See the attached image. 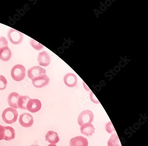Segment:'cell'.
Here are the masks:
<instances>
[{"instance_id":"1","label":"cell","mask_w":148,"mask_h":146,"mask_svg":"<svg viewBox=\"0 0 148 146\" xmlns=\"http://www.w3.org/2000/svg\"><path fill=\"white\" fill-rule=\"evenodd\" d=\"M18 114L17 111L12 108H8L3 111L2 118L5 123L12 124L17 120Z\"/></svg>"},{"instance_id":"2","label":"cell","mask_w":148,"mask_h":146,"mask_svg":"<svg viewBox=\"0 0 148 146\" xmlns=\"http://www.w3.org/2000/svg\"><path fill=\"white\" fill-rule=\"evenodd\" d=\"M11 75L13 79L16 81H21L25 76V68L21 65H16L12 69Z\"/></svg>"},{"instance_id":"3","label":"cell","mask_w":148,"mask_h":146,"mask_svg":"<svg viewBox=\"0 0 148 146\" xmlns=\"http://www.w3.org/2000/svg\"><path fill=\"white\" fill-rule=\"evenodd\" d=\"M94 119V115L91 111H83L79 115L78 117V123L80 126L85 123H91Z\"/></svg>"},{"instance_id":"4","label":"cell","mask_w":148,"mask_h":146,"mask_svg":"<svg viewBox=\"0 0 148 146\" xmlns=\"http://www.w3.org/2000/svg\"><path fill=\"white\" fill-rule=\"evenodd\" d=\"M8 37L12 43L16 45L21 43L24 39V36L22 33L13 29L9 30Z\"/></svg>"},{"instance_id":"5","label":"cell","mask_w":148,"mask_h":146,"mask_svg":"<svg viewBox=\"0 0 148 146\" xmlns=\"http://www.w3.org/2000/svg\"><path fill=\"white\" fill-rule=\"evenodd\" d=\"M19 122L20 124L24 128H29L34 124L33 116L28 113H24L20 116Z\"/></svg>"},{"instance_id":"6","label":"cell","mask_w":148,"mask_h":146,"mask_svg":"<svg viewBox=\"0 0 148 146\" xmlns=\"http://www.w3.org/2000/svg\"><path fill=\"white\" fill-rule=\"evenodd\" d=\"M50 79L46 74L41 75L37 78L32 80V83L35 87L37 88H42L47 85L49 83Z\"/></svg>"},{"instance_id":"7","label":"cell","mask_w":148,"mask_h":146,"mask_svg":"<svg viewBox=\"0 0 148 146\" xmlns=\"http://www.w3.org/2000/svg\"><path fill=\"white\" fill-rule=\"evenodd\" d=\"M45 74V69L40 66L33 67L28 71V76L32 80Z\"/></svg>"},{"instance_id":"8","label":"cell","mask_w":148,"mask_h":146,"mask_svg":"<svg viewBox=\"0 0 148 146\" xmlns=\"http://www.w3.org/2000/svg\"><path fill=\"white\" fill-rule=\"evenodd\" d=\"M41 108V102L38 99H30L28 101L26 109L31 113H36L40 110Z\"/></svg>"},{"instance_id":"9","label":"cell","mask_w":148,"mask_h":146,"mask_svg":"<svg viewBox=\"0 0 148 146\" xmlns=\"http://www.w3.org/2000/svg\"><path fill=\"white\" fill-rule=\"evenodd\" d=\"M50 56L46 51H43L39 53L38 61L39 65L43 67H47L50 63Z\"/></svg>"},{"instance_id":"10","label":"cell","mask_w":148,"mask_h":146,"mask_svg":"<svg viewBox=\"0 0 148 146\" xmlns=\"http://www.w3.org/2000/svg\"><path fill=\"white\" fill-rule=\"evenodd\" d=\"M88 139L82 136L73 138L69 142V146H88Z\"/></svg>"},{"instance_id":"11","label":"cell","mask_w":148,"mask_h":146,"mask_svg":"<svg viewBox=\"0 0 148 146\" xmlns=\"http://www.w3.org/2000/svg\"><path fill=\"white\" fill-rule=\"evenodd\" d=\"M64 81L66 85L69 87H73L76 86L77 83V79L75 74L69 73L66 74L64 78Z\"/></svg>"},{"instance_id":"12","label":"cell","mask_w":148,"mask_h":146,"mask_svg":"<svg viewBox=\"0 0 148 146\" xmlns=\"http://www.w3.org/2000/svg\"><path fill=\"white\" fill-rule=\"evenodd\" d=\"M95 128L93 125L90 123L83 124L80 128L82 134L87 136H92V134L95 133Z\"/></svg>"},{"instance_id":"13","label":"cell","mask_w":148,"mask_h":146,"mask_svg":"<svg viewBox=\"0 0 148 146\" xmlns=\"http://www.w3.org/2000/svg\"><path fill=\"white\" fill-rule=\"evenodd\" d=\"M12 52L8 46L0 49V59L3 61H10L12 57Z\"/></svg>"},{"instance_id":"14","label":"cell","mask_w":148,"mask_h":146,"mask_svg":"<svg viewBox=\"0 0 148 146\" xmlns=\"http://www.w3.org/2000/svg\"><path fill=\"white\" fill-rule=\"evenodd\" d=\"M19 96L18 93L16 92H12L9 95L8 97V103L11 108L15 109L18 108L17 102Z\"/></svg>"},{"instance_id":"15","label":"cell","mask_w":148,"mask_h":146,"mask_svg":"<svg viewBox=\"0 0 148 146\" xmlns=\"http://www.w3.org/2000/svg\"><path fill=\"white\" fill-rule=\"evenodd\" d=\"M45 139L47 141L52 144H56L59 141L58 135L56 132L53 131H49L45 135Z\"/></svg>"},{"instance_id":"16","label":"cell","mask_w":148,"mask_h":146,"mask_svg":"<svg viewBox=\"0 0 148 146\" xmlns=\"http://www.w3.org/2000/svg\"><path fill=\"white\" fill-rule=\"evenodd\" d=\"M4 140L6 141H12L15 137V131L12 127L10 126L5 127Z\"/></svg>"},{"instance_id":"17","label":"cell","mask_w":148,"mask_h":146,"mask_svg":"<svg viewBox=\"0 0 148 146\" xmlns=\"http://www.w3.org/2000/svg\"><path fill=\"white\" fill-rule=\"evenodd\" d=\"M30 98L27 96H19L17 100L18 108L21 109L26 110V106Z\"/></svg>"},{"instance_id":"18","label":"cell","mask_w":148,"mask_h":146,"mask_svg":"<svg viewBox=\"0 0 148 146\" xmlns=\"http://www.w3.org/2000/svg\"><path fill=\"white\" fill-rule=\"evenodd\" d=\"M108 146H122L117 134L115 132L112 135L108 141Z\"/></svg>"},{"instance_id":"19","label":"cell","mask_w":148,"mask_h":146,"mask_svg":"<svg viewBox=\"0 0 148 146\" xmlns=\"http://www.w3.org/2000/svg\"><path fill=\"white\" fill-rule=\"evenodd\" d=\"M30 44L31 46L36 50L40 51L42 50L44 48L43 45L40 44L39 43L37 42L36 40L34 39L30 40Z\"/></svg>"},{"instance_id":"20","label":"cell","mask_w":148,"mask_h":146,"mask_svg":"<svg viewBox=\"0 0 148 146\" xmlns=\"http://www.w3.org/2000/svg\"><path fill=\"white\" fill-rule=\"evenodd\" d=\"M7 81L5 77L0 75V90H3L7 87Z\"/></svg>"},{"instance_id":"21","label":"cell","mask_w":148,"mask_h":146,"mask_svg":"<svg viewBox=\"0 0 148 146\" xmlns=\"http://www.w3.org/2000/svg\"><path fill=\"white\" fill-rule=\"evenodd\" d=\"M106 132L109 134H112V132H116L111 122H109L108 123H106Z\"/></svg>"},{"instance_id":"22","label":"cell","mask_w":148,"mask_h":146,"mask_svg":"<svg viewBox=\"0 0 148 146\" xmlns=\"http://www.w3.org/2000/svg\"><path fill=\"white\" fill-rule=\"evenodd\" d=\"M8 45V42L6 39L4 37L0 38V49Z\"/></svg>"},{"instance_id":"23","label":"cell","mask_w":148,"mask_h":146,"mask_svg":"<svg viewBox=\"0 0 148 146\" xmlns=\"http://www.w3.org/2000/svg\"><path fill=\"white\" fill-rule=\"evenodd\" d=\"M5 132V127L0 125V141H2L4 139Z\"/></svg>"},{"instance_id":"24","label":"cell","mask_w":148,"mask_h":146,"mask_svg":"<svg viewBox=\"0 0 148 146\" xmlns=\"http://www.w3.org/2000/svg\"><path fill=\"white\" fill-rule=\"evenodd\" d=\"M90 95L91 100L93 103H96V104H99V101L97 100V99L96 97L94 96V94L92 92H91Z\"/></svg>"},{"instance_id":"25","label":"cell","mask_w":148,"mask_h":146,"mask_svg":"<svg viewBox=\"0 0 148 146\" xmlns=\"http://www.w3.org/2000/svg\"><path fill=\"white\" fill-rule=\"evenodd\" d=\"M48 146H57L55 144H50Z\"/></svg>"},{"instance_id":"26","label":"cell","mask_w":148,"mask_h":146,"mask_svg":"<svg viewBox=\"0 0 148 146\" xmlns=\"http://www.w3.org/2000/svg\"><path fill=\"white\" fill-rule=\"evenodd\" d=\"M39 146V145H31V146Z\"/></svg>"},{"instance_id":"27","label":"cell","mask_w":148,"mask_h":146,"mask_svg":"<svg viewBox=\"0 0 148 146\" xmlns=\"http://www.w3.org/2000/svg\"><path fill=\"white\" fill-rule=\"evenodd\" d=\"M0 104H1V103H0Z\"/></svg>"}]
</instances>
